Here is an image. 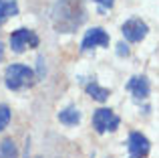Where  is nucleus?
Masks as SVG:
<instances>
[{
	"mask_svg": "<svg viewBox=\"0 0 159 158\" xmlns=\"http://www.w3.org/2000/svg\"><path fill=\"white\" fill-rule=\"evenodd\" d=\"M51 18L57 32H75L87 20V10L81 0H58Z\"/></svg>",
	"mask_w": 159,
	"mask_h": 158,
	"instance_id": "obj_1",
	"label": "nucleus"
},
{
	"mask_svg": "<svg viewBox=\"0 0 159 158\" xmlns=\"http://www.w3.org/2000/svg\"><path fill=\"white\" fill-rule=\"evenodd\" d=\"M34 81H36V75L28 65L12 63L4 71V85L10 91H20L24 87H30V85H34Z\"/></svg>",
	"mask_w": 159,
	"mask_h": 158,
	"instance_id": "obj_2",
	"label": "nucleus"
},
{
	"mask_svg": "<svg viewBox=\"0 0 159 158\" xmlns=\"http://www.w3.org/2000/svg\"><path fill=\"white\" fill-rule=\"evenodd\" d=\"M39 35L30 28H16L10 35V49L14 53H24L26 49L39 47Z\"/></svg>",
	"mask_w": 159,
	"mask_h": 158,
	"instance_id": "obj_3",
	"label": "nucleus"
},
{
	"mask_svg": "<svg viewBox=\"0 0 159 158\" xmlns=\"http://www.w3.org/2000/svg\"><path fill=\"white\" fill-rule=\"evenodd\" d=\"M121 120L109 107H101L93 114V128L97 130V134H107V132H115L119 128Z\"/></svg>",
	"mask_w": 159,
	"mask_h": 158,
	"instance_id": "obj_4",
	"label": "nucleus"
},
{
	"mask_svg": "<svg viewBox=\"0 0 159 158\" xmlns=\"http://www.w3.org/2000/svg\"><path fill=\"white\" fill-rule=\"evenodd\" d=\"M127 150L131 158H147L149 150H151V144L141 132H131L127 140Z\"/></svg>",
	"mask_w": 159,
	"mask_h": 158,
	"instance_id": "obj_5",
	"label": "nucleus"
},
{
	"mask_svg": "<svg viewBox=\"0 0 159 158\" xmlns=\"http://www.w3.org/2000/svg\"><path fill=\"white\" fill-rule=\"evenodd\" d=\"M147 31H149V27L141 18H131L121 27V32H123V37L129 43H139V41H143L145 37H147Z\"/></svg>",
	"mask_w": 159,
	"mask_h": 158,
	"instance_id": "obj_6",
	"label": "nucleus"
},
{
	"mask_svg": "<svg viewBox=\"0 0 159 158\" xmlns=\"http://www.w3.org/2000/svg\"><path fill=\"white\" fill-rule=\"evenodd\" d=\"M95 47H109V35L101 27H95L91 31H87L85 39L81 43L83 51H89V49H95Z\"/></svg>",
	"mask_w": 159,
	"mask_h": 158,
	"instance_id": "obj_7",
	"label": "nucleus"
},
{
	"mask_svg": "<svg viewBox=\"0 0 159 158\" xmlns=\"http://www.w3.org/2000/svg\"><path fill=\"white\" fill-rule=\"evenodd\" d=\"M127 89L133 93L135 99H145L149 95V81H147V77H143V75L131 77L129 83H127Z\"/></svg>",
	"mask_w": 159,
	"mask_h": 158,
	"instance_id": "obj_8",
	"label": "nucleus"
},
{
	"mask_svg": "<svg viewBox=\"0 0 159 158\" xmlns=\"http://www.w3.org/2000/svg\"><path fill=\"white\" fill-rule=\"evenodd\" d=\"M58 120H61V124H65V126H77V124L81 122V111H79L77 107L69 106V107L58 111Z\"/></svg>",
	"mask_w": 159,
	"mask_h": 158,
	"instance_id": "obj_9",
	"label": "nucleus"
},
{
	"mask_svg": "<svg viewBox=\"0 0 159 158\" xmlns=\"http://www.w3.org/2000/svg\"><path fill=\"white\" fill-rule=\"evenodd\" d=\"M85 91L95 99V101H107V97L111 95V91L105 89V87H101L97 81H95V79H93V81H89V83L85 85Z\"/></svg>",
	"mask_w": 159,
	"mask_h": 158,
	"instance_id": "obj_10",
	"label": "nucleus"
},
{
	"mask_svg": "<svg viewBox=\"0 0 159 158\" xmlns=\"http://www.w3.org/2000/svg\"><path fill=\"white\" fill-rule=\"evenodd\" d=\"M16 14H18V2L16 0H0V24H4L6 18Z\"/></svg>",
	"mask_w": 159,
	"mask_h": 158,
	"instance_id": "obj_11",
	"label": "nucleus"
},
{
	"mask_svg": "<svg viewBox=\"0 0 159 158\" xmlns=\"http://www.w3.org/2000/svg\"><path fill=\"white\" fill-rule=\"evenodd\" d=\"M0 158H18V148L12 138H4L0 142Z\"/></svg>",
	"mask_w": 159,
	"mask_h": 158,
	"instance_id": "obj_12",
	"label": "nucleus"
},
{
	"mask_svg": "<svg viewBox=\"0 0 159 158\" xmlns=\"http://www.w3.org/2000/svg\"><path fill=\"white\" fill-rule=\"evenodd\" d=\"M8 122H10V107L6 103H0V132L8 126Z\"/></svg>",
	"mask_w": 159,
	"mask_h": 158,
	"instance_id": "obj_13",
	"label": "nucleus"
},
{
	"mask_svg": "<svg viewBox=\"0 0 159 158\" xmlns=\"http://www.w3.org/2000/svg\"><path fill=\"white\" fill-rule=\"evenodd\" d=\"M95 2L99 4V12H105L107 8H113V4H115V0H95Z\"/></svg>",
	"mask_w": 159,
	"mask_h": 158,
	"instance_id": "obj_14",
	"label": "nucleus"
},
{
	"mask_svg": "<svg viewBox=\"0 0 159 158\" xmlns=\"http://www.w3.org/2000/svg\"><path fill=\"white\" fill-rule=\"evenodd\" d=\"M117 47H119V49H117V53H119L121 57H123V55L127 57V55H129V47H127V45H125V43H119V45H117Z\"/></svg>",
	"mask_w": 159,
	"mask_h": 158,
	"instance_id": "obj_15",
	"label": "nucleus"
},
{
	"mask_svg": "<svg viewBox=\"0 0 159 158\" xmlns=\"http://www.w3.org/2000/svg\"><path fill=\"white\" fill-rule=\"evenodd\" d=\"M2 59H4V45L0 43V61H2Z\"/></svg>",
	"mask_w": 159,
	"mask_h": 158,
	"instance_id": "obj_16",
	"label": "nucleus"
}]
</instances>
